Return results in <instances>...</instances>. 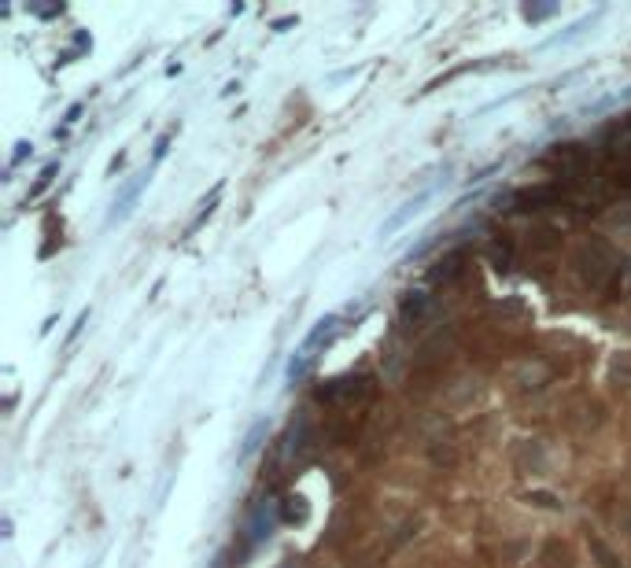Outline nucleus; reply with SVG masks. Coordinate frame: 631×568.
<instances>
[{
    "label": "nucleus",
    "mask_w": 631,
    "mask_h": 568,
    "mask_svg": "<svg viewBox=\"0 0 631 568\" xmlns=\"http://www.w3.org/2000/svg\"><path fill=\"white\" fill-rule=\"evenodd\" d=\"M528 502H535V506H547V509H561L557 495H550V491H535V495H528Z\"/></svg>",
    "instance_id": "0eeeda50"
},
{
    "label": "nucleus",
    "mask_w": 631,
    "mask_h": 568,
    "mask_svg": "<svg viewBox=\"0 0 631 568\" xmlns=\"http://www.w3.org/2000/svg\"><path fill=\"white\" fill-rule=\"evenodd\" d=\"M166 144H170V129H166V133L156 141V159H163V156H166Z\"/></svg>",
    "instance_id": "1a4fd4ad"
},
{
    "label": "nucleus",
    "mask_w": 631,
    "mask_h": 568,
    "mask_svg": "<svg viewBox=\"0 0 631 568\" xmlns=\"http://www.w3.org/2000/svg\"><path fill=\"white\" fill-rule=\"evenodd\" d=\"M78 115H81V103H74L71 111H67V122H78Z\"/></svg>",
    "instance_id": "9b49d317"
},
{
    "label": "nucleus",
    "mask_w": 631,
    "mask_h": 568,
    "mask_svg": "<svg viewBox=\"0 0 631 568\" xmlns=\"http://www.w3.org/2000/svg\"><path fill=\"white\" fill-rule=\"evenodd\" d=\"M462 270H465V251H450L428 270V280L432 284H450L454 277H462Z\"/></svg>",
    "instance_id": "f257e3e1"
},
{
    "label": "nucleus",
    "mask_w": 631,
    "mask_h": 568,
    "mask_svg": "<svg viewBox=\"0 0 631 568\" xmlns=\"http://www.w3.org/2000/svg\"><path fill=\"white\" fill-rule=\"evenodd\" d=\"M550 11H554V8H532V4L525 8V15H528V19H547Z\"/></svg>",
    "instance_id": "9d476101"
},
{
    "label": "nucleus",
    "mask_w": 631,
    "mask_h": 568,
    "mask_svg": "<svg viewBox=\"0 0 631 568\" xmlns=\"http://www.w3.org/2000/svg\"><path fill=\"white\" fill-rule=\"evenodd\" d=\"M425 200H428V192H421V196H413V200H410V203H403V211H399L395 218H388V225L380 229V236H388V233H395V229H399V225L406 222V218H410V214H418V211H421V203H425Z\"/></svg>",
    "instance_id": "f03ea898"
},
{
    "label": "nucleus",
    "mask_w": 631,
    "mask_h": 568,
    "mask_svg": "<svg viewBox=\"0 0 631 568\" xmlns=\"http://www.w3.org/2000/svg\"><path fill=\"white\" fill-rule=\"evenodd\" d=\"M52 178H56V163H52V166H45V170H41V178H37V185L30 188V196H41V192H45V188H49V181H52Z\"/></svg>",
    "instance_id": "6e6552de"
},
{
    "label": "nucleus",
    "mask_w": 631,
    "mask_h": 568,
    "mask_svg": "<svg viewBox=\"0 0 631 568\" xmlns=\"http://www.w3.org/2000/svg\"><path fill=\"white\" fill-rule=\"evenodd\" d=\"M425 303H428V295H425V292H406V299H403V321L418 318V314L425 310Z\"/></svg>",
    "instance_id": "20e7f679"
},
{
    "label": "nucleus",
    "mask_w": 631,
    "mask_h": 568,
    "mask_svg": "<svg viewBox=\"0 0 631 568\" xmlns=\"http://www.w3.org/2000/svg\"><path fill=\"white\" fill-rule=\"evenodd\" d=\"M488 258H491L495 270H510V244H506V240H491V244H488Z\"/></svg>",
    "instance_id": "7ed1b4c3"
},
{
    "label": "nucleus",
    "mask_w": 631,
    "mask_h": 568,
    "mask_svg": "<svg viewBox=\"0 0 631 568\" xmlns=\"http://www.w3.org/2000/svg\"><path fill=\"white\" fill-rule=\"evenodd\" d=\"M613 377H617L620 384H631V355H620V358L613 362Z\"/></svg>",
    "instance_id": "423d86ee"
},
{
    "label": "nucleus",
    "mask_w": 631,
    "mask_h": 568,
    "mask_svg": "<svg viewBox=\"0 0 631 568\" xmlns=\"http://www.w3.org/2000/svg\"><path fill=\"white\" fill-rule=\"evenodd\" d=\"M591 550L598 554V561H602V568H620V561H617V554L609 550V546L602 542V539H591Z\"/></svg>",
    "instance_id": "39448f33"
}]
</instances>
